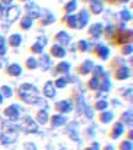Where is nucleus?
Listing matches in <instances>:
<instances>
[{
  "label": "nucleus",
  "mask_w": 133,
  "mask_h": 150,
  "mask_svg": "<svg viewBox=\"0 0 133 150\" xmlns=\"http://www.w3.org/2000/svg\"><path fill=\"white\" fill-rule=\"evenodd\" d=\"M90 10L94 11V14H99V11L102 10V4L100 0H92V3L90 4Z\"/></svg>",
  "instance_id": "f257e3e1"
},
{
  "label": "nucleus",
  "mask_w": 133,
  "mask_h": 150,
  "mask_svg": "<svg viewBox=\"0 0 133 150\" xmlns=\"http://www.w3.org/2000/svg\"><path fill=\"white\" fill-rule=\"evenodd\" d=\"M74 8H75V1H74V0H72L70 3H68V4H67V6H65V9H67L68 11L74 10Z\"/></svg>",
  "instance_id": "f03ea898"
},
{
  "label": "nucleus",
  "mask_w": 133,
  "mask_h": 150,
  "mask_svg": "<svg viewBox=\"0 0 133 150\" xmlns=\"http://www.w3.org/2000/svg\"><path fill=\"white\" fill-rule=\"evenodd\" d=\"M12 1V0H1V3H4V4H10Z\"/></svg>",
  "instance_id": "7ed1b4c3"
},
{
  "label": "nucleus",
  "mask_w": 133,
  "mask_h": 150,
  "mask_svg": "<svg viewBox=\"0 0 133 150\" xmlns=\"http://www.w3.org/2000/svg\"><path fill=\"white\" fill-rule=\"evenodd\" d=\"M117 1H119V3H126L127 0H117Z\"/></svg>",
  "instance_id": "20e7f679"
},
{
  "label": "nucleus",
  "mask_w": 133,
  "mask_h": 150,
  "mask_svg": "<svg viewBox=\"0 0 133 150\" xmlns=\"http://www.w3.org/2000/svg\"><path fill=\"white\" fill-rule=\"evenodd\" d=\"M106 1H109V3H111V1H115V0H106Z\"/></svg>",
  "instance_id": "39448f33"
},
{
  "label": "nucleus",
  "mask_w": 133,
  "mask_h": 150,
  "mask_svg": "<svg viewBox=\"0 0 133 150\" xmlns=\"http://www.w3.org/2000/svg\"><path fill=\"white\" fill-rule=\"evenodd\" d=\"M21 1H27V0H21Z\"/></svg>",
  "instance_id": "423d86ee"
},
{
  "label": "nucleus",
  "mask_w": 133,
  "mask_h": 150,
  "mask_svg": "<svg viewBox=\"0 0 133 150\" xmlns=\"http://www.w3.org/2000/svg\"><path fill=\"white\" fill-rule=\"evenodd\" d=\"M83 1H89V0H83Z\"/></svg>",
  "instance_id": "0eeeda50"
}]
</instances>
